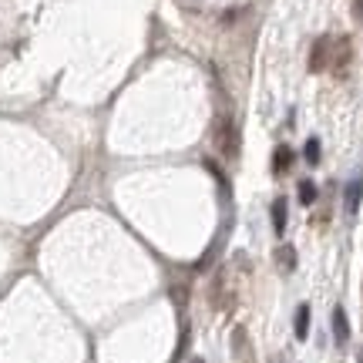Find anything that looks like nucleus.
Returning a JSON list of instances; mask_svg holds the SVG:
<instances>
[{
    "instance_id": "nucleus-1",
    "label": "nucleus",
    "mask_w": 363,
    "mask_h": 363,
    "mask_svg": "<svg viewBox=\"0 0 363 363\" xmlns=\"http://www.w3.org/2000/svg\"><path fill=\"white\" fill-rule=\"evenodd\" d=\"M212 142H216V152H219L222 158L239 155V131H235V121L229 115L216 118V125H212Z\"/></svg>"
},
{
    "instance_id": "nucleus-2",
    "label": "nucleus",
    "mask_w": 363,
    "mask_h": 363,
    "mask_svg": "<svg viewBox=\"0 0 363 363\" xmlns=\"http://www.w3.org/2000/svg\"><path fill=\"white\" fill-rule=\"evenodd\" d=\"M330 61H333V38H316L313 40V51H310V71L313 74H320V71H326L330 67Z\"/></svg>"
},
{
    "instance_id": "nucleus-3",
    "label": "nucleus",
    "mask_w": 363,
    "mask_h": 363,
    "mask_svg": "<svg viewBox=\"0 0 363 363\" xmlns=\"http://www.w3.org/2000/svg\"><path fill=\"white\" fill-rule=\"evenodd\" d=\"M333 337H337L340 347L350 340V320H347V310H343V306H337V310H333Z\"/></svg>"
},
{
    "instance_id": "nucleus-4",
    "label": "nucleus",
    "mask_w": 363,
    "mask_h": 363,
    "mask_svg": "<svg viewBox=\"0 0 363 363\" xmlns=\"http://www.w3.org/2000/svg\"><path fill=\"white\" fill-rule=\"evenodd\" d=\"M350 57H353V44H350V38H343L337 48H333V61H330V65L337 67V71H343V67L350 65Z\"/></svg>"
},
{
    "instance_id": "nucleus-5",
    "label": "nucleus",
    "mask_w": 363,
    "mask_h": 363,
    "mask_svg": "<svg viewBox=\"0 0 363 363\" xmlns=\"http://www.w3.org/2000/svg\"><path fill=\"white\" fill-rule=\"evenodd\" d=\"M289 165H293V148H289V145H279V148L272 152V172L283 175Z\"/></svg>"
},
{
    "instance_id": "nucleus-6",
    "label": "nucleus",
    "mask_w": 363,
    "mask_h": 363,
    "mask_svg": "<svg viewBox=\"0 0 363 363\" xmlns=\"http://www.w3.org/2000/svg\"><path fill=\"white\" fill-rule=\"evenodd\" d=\"M360 199H363V179H353L350 185H347V212H350V216H357Z\"/></svg>"
},
{
    "instance_id": "nucleus-7",
    "label": "nucleus",
    "mask_w": 363,
    "mask_h": 363,
    "mask_svg": "<svg viewBox=\"0 0 363 363\" xmlns=\"http://www.w3.org/2000/svg\"><path fill=\"white\" fill-rule=\"evenodd\" d=\"M276 262H279V269L293 272V269H296V249H293V246H279V249H276Z\"/></svg>"
},
{
    "instance_id": "nucleus-8",
    "label": "nucleus",
    "mask_w": 363,
    "mask_h": 363,
    "mask_svg": "<svg viewBox=\"0 0 363 363\" xmlns=\"http://www.w3.org/2000/svg\"><path fill=\"white\" fill-rule=\"evenodd\" d=\"M293 330H296V340L310 337V306H306V303L296 310V326H293Z\"/></svg>"
},
{
    "instance_id": "nucleus-9",
    "label": "nucleus",
    "mask_w": 363,
    "mask_h": 363,
    "mask_svg": "<svg viewBox=\"0 0 363 363\" xmlns=\"http://www.w3.org/2000/svg\"><path fill=\"white\" fill-rule=\"evenodd\" d=\"M272 229H276V235L286 233V199L272 202Z\"/></svg>"
},
{
    "instance_id": "nucleus-10",
    "label": "nucleus",
    "mask_w": 363,
    "mask_h": 363,
    "mask_svg": "<svg viewBox=\"0 0 363 363\" xmlns=\"http://www.w3.org/2000/svg\"><path fill=\"white\" fill-rule=\"evenodd\" d=\"M296 195H299V206H313V202H316V185H313L310 179H303L299 182V189H296Z\"/></svg>"
},
{
    "instance_id": "nucleus-11",
    "label": "nucleus",
    "mask_w": 363,
    "mask_h": 363,
    "mask_svg": "<svg viewBox=\"0 0 363 363\" xmlns=\"http://www.w3.org/2000/svg\"><path fill=\"white\" fill-rule=\"evenodd\" d=\"M303 158H306L310 165H320V138H306V145H303Z\"/></svg>"
},
{
    "instance_id": "nucleus-12",
    "label": "nucleus",
    "mask_w": 363,
    "mask_h": 363,
    "mask_svg": "<svg viewBox=\"0 0 363 363\" xmlns=\"http://www.w3.org/2000/svg\"><path fill=\"white\" fill-rule=\"evenodd\" d=\"M185 350H189V326H182V340H179V350H175V357H172V363H179L182 357H185Z\"/></svg>"
},
{
    "instance_id": "nucleus-13",
    "label": "nucleus",
    "mask_w": 363,
    "mask_h": 363,
    "mask_svg": "<svg viewBox=\"0 0 363 363\" xmlns=\"http://www.w3.org/2000/svg\"><path fill=\"white\" fill-rule=\"evenodd\" d=\"M222 289H225V272H219V276H216V283H212V296H216V303H219Z\"/></svg>"
},
{
    "instance_id": "nucleus-14",
    "label": "nucleus",
    "mask_w": 363,
    "mask_h": 363,
    "mask_svg": "<svg viewBox=\"0 0 363 363\" xmlns=\"http://www.w3.org/2000/svg\"><path fill=\"white\" fill-rule=\"evenodd\" d=\"M206 169L212 172L216 179H219V185H225V175H222V169H219V165H216V162H212V158H208V162H206Z\"/></svg>"
},
{
    "instance_id": "nucleus-15",
    "label": "nucleus",
    "mask_w": 363,
    "mask_h": 363,
    "mask_svg": "<svg viewBox=\"0 0 363 363\" xmlns=\"http://www.w3.org/2000/svg\"><path fill=\"white\" fill-rule=\"evenodd\" d=\"M353 13H357V21H363V0H353Z\"/></svg>"
},
{
    "instance_id": "nucleus-16",
    "label": "nucleus",
    "mask_w": 363,
    "mask_h": 363,
    "mask_svg": "<svg viewBox=\"0 0 363 363\" xmlns=\"http://www.w3.org/2000/svg\"><path fill=\"white\" fill-rule=\"evenodd\" d=\"M192 363H206V360H192Z\"/></svg>"
},
{
    "instance_id": "nucleus-17",
    "label": "nucleus",
    "mask_w": 363,
    "mask_h": 363,
    "mask_svg": "<svg viewBox=\"0 0 363 363\" xmlns=\"http://www.w3.org/2000/svg\"><path fill=\"white\" fill-rule=\"evenodd\" d=\"M360 363H363V360H360Z\"/></svg>"
}]
</instances>
